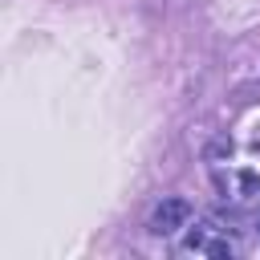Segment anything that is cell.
<instances>
[{
	"instance_id": "6da1fadb",
	"label": "cell",
	"mask_w": 260,
	"mask_h": 260,
	"mask_svg": "<svg viewBox=\"0 0 260 260\" xmlns=\"http://www.w3.org/2000/svg\"><path fill=\"white\" fill-rule=\"evenodd\" d=\"M154 236H175L179 228H191V203L179 199V195H167L154 211H150V223H146Z\"/></svg>"
},
{
	"instance_id": "7a4b0ae2",
	"label": "cell",
	"mask_w": 260,
	"mask_h": 260,
	"mask_svg": "<svg viewBox=\"0 0 260 260\" xmlns=\"http://www.w3.org/2000/svg\"><path fill=\"white\" fill-rule=\"evenodd\" d=\"M183 248H187V252L215 256V260H228V256L236 252V244H232L228 236H219V228H215V223H195V228H191V236L183 240Z\"/></svg>"
}]
</instances>
